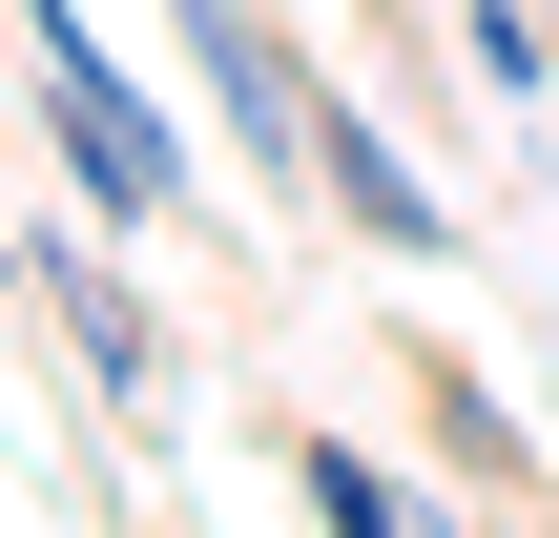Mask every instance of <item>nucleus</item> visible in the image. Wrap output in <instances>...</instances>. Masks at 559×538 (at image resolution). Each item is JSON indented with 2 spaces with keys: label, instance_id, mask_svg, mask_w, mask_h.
Instances as JSON below:
<instances>
[{
  "label": "nucleus",
  "instance_id": "nucleus-5",
  "mask_svg": "<svg viewBox=\"0 0 559 538\" xmlns=\"http://www.w3.org/2000/svg\"><path fill=\"white\" fill-rule=\"evenodd\" d=\"M415 394H436V456H456L498 518H539V435L498 415V373H477V352H415Z\"/></svg>",
  "mask_w": 559,
  "mask_h": 538
},
{
  "label": "nucleus",
  "instance_id": "nucleus-8",
  "mask_svg": "<svg viewBox=\"0 0 559 538\" xmlns=\"http://www.w3.org/2000/svg\"><path fill=\"white\" fill-rule=\"evenodd\" d=\"M0 311H21V228H0Z\"/></svg>",
  "mask_w": 559,
  "mask_h": 538
},
{
  "label": "nucleus",
  "instance_id": "nucleus-4",
  "mask_svg": "<svg viewBox=\"0 0 559 538\" xmlns=\"http://www.w3.org/2000/svg\"><path fill=\"white\" fill-rule=\"evenodd\" d=\"M187 21V62H207V104H228V145H249V187H311V62H290V21L270 0H166Z\"/></svg>",
  "mask_w": 559,
  "mask_h": 538
},
{
  "label": "nucleus",
  "instance_id": "nucleus-6",
  "mask_svg": "<svg viewBox=\"0 0 559 538\" xmlns=\"http://www.w3.org/2000/svg\"><path fill=\"white\" fill-rule=\"evenodd\" d=\"M290 498H311L332 538H415V518H436V477H394L373 435H311V415H290Z\"/></svg>",
  "mask_w": 559,
  "mask_h": 538
},
{
  "label": "nucleus",
  "instance_id": "nucleus-7",
  "mask_svg": "<svg viewBox=\"0 0 559 538\" xmlns=\"http://www.w3.org/2000/svg\"><path fill=\"white\" fill-rule=\"evenodd\" d=\"M456 62H477L498 104H539V124H559V21H539V0H456Z\"/></svg>",
  "mask_w": 559,
  "mask_h": 538
},
{
  "label": "nucleus",
  "instance_id": "nucleus-2",
  "mask_svg": "<svg viewBox=\"0 0 559 538\" xmlns=\"http://www.w3.org/2000/svg\"><path fill=\"white\" fill-rule=\"evenodd\" d=\"M21 290L62 311V352H83V394H104L124 435H166V373H187V332H166V311H145V290L104 270V207H83V228H41V249H21Z\"/></svg>",
  "mask_w": 559,
  "mask_h": 538
},
{
  "label": "nucleus",
  "instance_id": "nucleus-3",
  "mask_svg": "<svg viewBox=\"0 0 559 538\" xmlns=\"http://www.w3.org/2000/svg\"><path fill=\"white\" fill-rule=\"evenodd\" d=\"M311 207H332V228H353L373 270H456V187H415V145H394V124H373L353 83L311 104Z\"/></svg>",
  "mask_w": 559,
  "mask_h": 538
},
{
  "label": "nucleus",
  "instance_id": "nucleus-1",
  "mask_svg": "<svg viewBox=\"0 0 559 538\" xmlns=\"http://www.w3.org/2000/svg\"><path fill=\"white\" fill-rule=\"evenodd\" d=\"M21 21V83H41V145H62V207H104V228H166L187 207V124L104 62V21L83 0H0Z\"/></svg>",
  "mask_w": 559,
  "mask_h": 538
}]
</instances>
